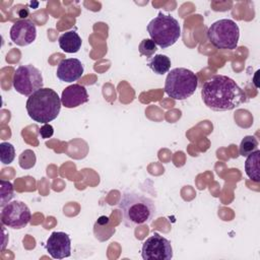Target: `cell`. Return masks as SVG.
<instances>
[{
    "label": "cell",
    "instance_id": "23",
    "mask_svg": "<svg viewBox=\"0 0 260 260\" xmlns=\"http://www.w3.org/2000/svg\"><path fill=\"white\" fill-rule=\"evenodd\" d=\"M18 15H19V17H21V18H25V17L28 15V10H27L26 8L20 9L19 12H18Z\"/></svg>",
    "mask_w": 260,
    "mask_h": 260
},
{
    "label": "cell",
    "instance_id": "9",
    "mask_svg": "<svg viewBox=\"0 0 260 260\" xmlns=\"http://www.w3.org/2000/svg\"><path fill=\"white\" fill-rule=\"evenodd\" d=\"M141 256L144 260H171L173 258L171 242L159 234L153 233L143 242Z\"/></svg>",
    "mask_w": 260,
    "mask_h": 260
},
{
    "label": "cell",
    "instance_id": "15",
    "mask_svg": "<svg viewBox=\"0 0 260 260\" xmlns=\"http://www.w3.org/2000/svg\"><path fill=\"white\" fill-rule=\"evenodd\" d=\"M259 161H260V150L257 149L251 154H249L245 161V172L246 175L254 182L258 183L260 181V170H259Z\"/></svg>",
    "mask_w": 260,
    "mask_h": 260
},
{
    "label": "cell",
    "instance_id": "1",
    "mask_svg": "<svg viewBox=\"0 0 260 260\" xmlns=\"http://www.w3.org/2000/svg\"><path fill=\"white\" fill-rule=\"evenodd\" d=\"M203 103L213 111H230L246 102L244 90L226 75H214L202 85Z\"/></svg>",
    "mask_w": 260,
    "mask_h": 260
},
{
    "label": "cell",
    "instance_id": "11",
    "mask_svg": "<svg viewBox=\"0 0 260 260\" xmlns=\"http://www.w3.org/2000/svg\"><path fill=\"white\" fill-rule=\"evenodd\" d=\"M46 249L54 259H63L71 255V240L64 232H53L47 240Z\"/></svg>",
    "mask_w": 260,
    "mask_h": 260
},
{
    "label": "cell",
    "instance_id": "8",
    "mask_svg": "<svg viewBox=\"0 0 260 260\" xmlns=\"http://www.w3.org/2000/svg\"><path fill=\"white\" fill-rule=\"evenodd\" d=\"M30 217L31 213L28 206L18 200L7 203L1 210L2 224L14 230L25 228L30 221Z\"/></svg>",
    "mask_w": 260,
    "mask_h": 260
},
{
    "label": "cell",
    "instance_id": "17",
    "mask_svg": "<svg viewBox=\"0 0 260 260\" xmlns=\"http://www.w3.org/2000/svg\"><path fill=\"white\" fill-rule=\"evenodd\" d=\"M258 149V141L257 139L252 135L245 136L239 146V152L242 156H248L252 152Z\"/></svg>",
    "mask_w": 260,
    "mask_h": 260
},
{
    "label": "cell",
    "instance_id": "3",
    "mask_svg": "<svg viewBox=\"0 0 260 260\" xmlns=\"http://www.w3.org/2000/svg\"><path fill=\"white\" fill-rule=\"evenodd\" d=\"M61 105V98L54 89L43 87L28 96L25 108L34 121L48 124L58 117Z\"/></svg>",
    "mask_w": 260,
    "mask_h": 260
},
{
    "label": "cell",
    "instance_id": "21",
    "mask_svg": "<svg viewBox=\"0 0 260 260\" xmlns=\"http://www.w3.org/2000/svg\"><path fill=\"white\" fill-rule=\"evenodd\" d=\"M138 50L140 55L149 58L154 55V53L157 50V47L156 44L151 39H143L138 46Z\"/></svg>",
    "mask_w": 260,
    "mask_h": 260
},
{
    "label": "cell",
    "instance_id": "14",
    "mask_svg": "<svg viewBox=\"0 0 260 260\" xmlns=\"http://www.w3.org/2000/svg\"><path fill=\"white\" fill-rule=\"evenodd\" d=\"M58 43L60 48L66 53H77L81 48V38L75 30H69L62 34L59 39Z\"/></svg>",
    "mask_w": 260,
    "mask_h": 260
},
{
    "label": "cell",
    "instance_id": "6",
    "mask_svg": "<svg viewBox=\"0 0 260 260\" xmlns=\"http://www.w3.org/2000/svg\"><path fill=\"white\" fill-rule=\"evenodd\" d=\"M207 39L217 49L234 50L240 39L239 25L229 18L216 20L208 27Z\"/></svg>",
    "mask_w": 260,
    "mask_h": 260
},
{
    "label": "cell",
    "instance_id": "19",
    "mask_svg": "<svg viewBox=\"0 0 260 260\" xmlns=\"http://www.w3.org/2000/svg\"><path fill=\"white\" fill-rule=\"evenodd\" d=\"M37 157L35 152L31 149L23 150L18 157V165L23 170H29L35 167Z\"/></svg>",
    "mask_w": 260,
    "mask_h": 260
},
{
    "label": "cell",
    "instance_id": "24",
    "mask_svg": "<svg viewBox=\"0 0 260 260\" xmlns=\"http://www.w3.org/2000/svg\"><path fill=\"white\" fill-rule=\"evenodd\" d=\"M109 221V217L108 216H101L99 219H98V223L99 224H105Z\"/></svg>",
    "mask_w": 260,
    "mask_h": 260
},
{
    "label": "cell",
    "instance_id": "12",
    "mask_svg": "<svg viewBox=\"0 0 260 260\" xmlns=\"http://www.w3.org/2000/svg\"><path fill=\"white\" fill-rule=\"evenodd\" d=\"M83 74V65L76 58H67L59 62L56 75L63 82H73L78 80Z\"/></svg>",
    "mask_w": 260,
    "mask_h": 260
},
{
    "label": "cell",
    "instance_id": "10",
    "mask_svg": "<svg viewBox=\"0 0 260 260\" xmlns=\"http://www.w3.org/2000/svg\"><path fill=\"white\" fill-rule=\"evenodd\" d=\"M11 41L20 47L30 45L37 38L36 24L28 19H21L14 22L9 32Z\"/></svg>",
    "mask_w": 260,
    "mask_h": 260
},
{
    "label": "cell",
    "instance_id": "4",
    "mask_svg": "<svg viewBox=\"0 0 260 260\" xmlns=\"http://www.w3.org/2000/svg\"><path fill=\"white\" fill-rule=\"evenodd\" d=\"M197 86V75L187 68L178 67L168 73L165 82V91L170 98L183 101L190 98L195 92Z\"/></svg>",
    "mask_w": 260,
    "mask_h": 260
},
{
    "label": "cell",
    "instance_id": "22",
    "mask_svg": "<svg viewBox=\"0 0 260 260\" xmlns=\"http://www.w3.org/2000/svg\"><path fill=\"white\" fill-rule=\"evenodd\" d=\"M39 134L40 136L43 138V139H47V138H50L53 136L54 134V128L51 124H44L40 130H39Z\"/></svg>",
    "mask_w": 260,
    "mask_h": 260
},
{
    "label": "cell",
    "instance_id": "5",
    "mask_svg": "<svg viewBox=\"0 0 260 260\" xmlns=\"http://www.w3.org/2000/svg\"><path fill=\"white\" fill-rule=\"evenodd\" d=\"M147 31L150 39L161 49L173 46L181 37L179 21L168 14L159 12L147 24Z\"/></svg>",
    "mask_w": 260,
    "mask_h": 260
},
{
    "label": "cell",
    "instance_id": "2",
    "mask_svg": "<svg viewBox=\"0 0 260 260\" xmlns=\"http://www.w3.org/2000/svg\"><path fill=\"white\" fill-rule=\"evenodd\" d=\"M119 208L123 222L128 228L150 223L156 213V206L152 199L132 191L122 194Z\"/></svg>",
    "mask_w": 260,
    "mask_h": 260
},
{
    "label": "cell",
    "instance_id": "18",
    "mask_svg": "<svg viewBox=\"0 0 260 260\" xmlns=\"http://www.w3.org/2000/svg\"><path fill=\"white\" fill-rule=\"evenodd\" d=\"M0 159L4 165H9L13 161L15 157V148L9 142L0 143Z\"/></svg>",
    "mask_w": 260,
    "mask_h": 260
},
{
    "label": "cell",
    "instance_id": "7",
    "mask_svg": "<svg viewBox=\"0 0 260 260\" xmlns=\"http://www.w3.org/2000/svg\"><path fill=\"white\" fill-rule=\"evenodd\" d=\"M12 85L18 93L29 96L37 90L43 88V75L37 67L30 64L20 65L14 71Z\"/></svg>",
    "mask_w": 260,
    "mask_h": 260
},
{
    "label": "cell",
    "instance_id": "20",
    "mask_svg": "<svg viewBox=\"0 0 260 260\" xmlns=\"http://www.w3.org/2000/svg\"><path fill=\"white\" fill-rule=\"evenodd\" d=\"M1 187V207H4L7 203H9V201L13 198V185L11 184V182L9 181H5V180H1L0 181Z\"/></svg>",
    "mask_w": 260,
    "mask_h": 260
},
{
    "label": "cell",
    "instance_id": "16",
    "mask_svg": "<svg viewBox=\"0 0 260 260\" xmlns=\"http://www.w3.org/2000/svg\"><path fill=\"white\" fill-rule=\"evenodd\" d=\"M147 66L157 75H162L169 72L171 68V60L167 55L156 54L149 59Z\"/></svg>",
    "mask_w": 260,
    "mask_h": 260
},
{
    "label": "cell",
    "instance_id": "13",
    "mask_svg": "<svg viewBox=\"0 0 260 260\" xmlns=\"http://www.w3.org/2000/svg\"><path fill=\"white\" fill-rule=\"evenodd\" d=\"M88 102V93L83 85L73 83L67 86L61 94V103L65 108L72 109Z\"/></svg>",
    "mask_w": 260,
    "mask_h": 260
}]
</instances>
